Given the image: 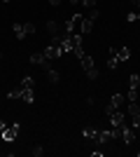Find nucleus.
Here are the masks:
<instances>
[{
	"mask_svg": "<svg viewBox=\"0 0 140 157\" xmlns=\"http://www.w3.org/2000/svg\"><path fill=\"white\" fill-rule=\"evenodd\" d=\"M33 155L35 157H42V155H45V148H42V145H35V148H33Z\"/></svg>",
	"mask_w": 140,
	"mask_h": 157,
	"instance_id": "24",
	"label": "nucleus"
},
{
	"mask_svg": "<svg viewBox=\"0 0 140 157\" xmlns=\"http://www.w3.org/2000/svg\"><path fill=\"white\" fill-rule=\"evenodd\" d=\"M138 19H140V12H131V14H126V21H128V24H135Z\"/></svg>",
	"mask_w": 140,
	"mask_h": 157,
	"instance_id": "20",
	"label": "nucleus"
},
{
	"mask_svg": "<svg viewBox=\"0 0 140 157\" xmlns=\"http://www.w3.org/2000/svg\"><path fill=\"white\" fill-rule=\"evenodd\" d=\"M0 59H2V54H0Z\"/></svg>",
	"mask_w": 140,
	"mask_h": 157,
	"instance_id": "34",
	"label": "nucleus"
},
{
	"mask_svg": "<svg viewBox=\"0 0 140 157\" xmlns=\"http://www.w3.org/2000/svg\"><path fill=\"white\" fill-rule=\"evenodd\" d=\"M21 101H26V103H33V101H35L33 89H21Z\"/></svg>",
	"mask_w": 140,
	"mask_h": 157,
	"instance_id": "14",
	"label": "nucleus"
},
{
	"mask_svg": "<svg viewBox=\"0 0 140 157\" xmlns=\"http://www.w3.org/2000/svg\"><path fill=\"white\" fill-rule=\"evenodd\" d=\"M128 101H138V89H128Z\"/></svg>",
	"mask_w": 140,
	"mask_h": 157,
	"instance_id": "25",
	"label": "nucleus"
},
{
	"mask_svg": "<svg viewBox=\"0 0 140 157\" xmlns=\"http://www.w3.org/2000/svg\"><path fill=\"white\" fill-rule=\"evenodd\" d=\"M121 141H124V143H133V141H135V131L133 129H128V127L126 124H124V127H121Z\"/></svg>",
	"mask_w": 140,
	"mask_h": 157,
	"instance_id": "7",
	"label": "nucleus"
},
{
	"mask_svg": "<svg viewBox=\"0 0 140 157\" xmlns=\"http://www.w3.org/2000/svg\"><path fill=\"white\" fill-rule=\"evenodd\" d=\"M70 2H73V5H80V2H82V0H70Z\"/></svg>",
	"mask_w": 140,
	"mask_h": 157,
	"instance_id": "31",
	"label": "nucleus"
},
{
	"mask_svg": "<svg viewBox=\"0 0 140 157\" xmlns=\"http://www.w3.org/2000/svg\"><path fill=\"white\" fill-rule=\"evenodd\" d=\"M5 129H7V124L2 122V120H0V131H5Z\"/></svg>",
	"mask_w": 140,
	"mask_h": 157,
	"instance_id": "29",
	"label": "nucleus"
},
{
	"mask_svg": "<svg viewBox=\"0 0 140 157\" xmlns=\"http://www.w3.org/2000/svg\"><path fill=\"white\" fill-rule=\"evenodd\" d=\"M42 54H45L47 59L52 61V59H61V54H63V52H61V45L52 42V45H47V47H45V52H42Z\"/></svg>",
	"mask_w": 140,
	"mask_h": 157,
	"instance_id": "2",
	"label": "nucleus"
},
{
	"mask_svg": "<svg viewBox=\"0 0 140 157\" xmlns=\"http://www.w3.org/2000/svg\"><path fill=\"white\" fill-rule=\"evenodd\" d=\"M70 40H73V54L80 59V56H84V47H82V35H70Z\"/></svg>",
	"mask_w": 140,
	"mask_h": 157,
	"instance_id": "5",
	"label": "nucleus"
},
{
	"mask_svg": "<svg viewBox=\"0 0 140 157\" xmlns=\"http://www.w3.org/2000/svg\"><path fill=\"white\" fill-rule=\"evenodd\" d=\"M87 78H89V80H96V78H98V68H96V66L87 71Z\"/></svg>",
	"mask_w": 140,
	"mask_h": 157,
	"instance_id": "21",
	"label": "nucleus"
},
{
	"mask_svg": "<svg viewBox=\"0 0 140 157\" xmlns=\"http://www.w3.org/2000/svg\"><path fill=\"white\" fill-rule=\"evenodd\" d=\"M80 5H82V7H87V10H89V7H96V0H82Z\"/></svg>",
	"mask_w": 140,
	"mask_h": 157,
	"instance_id": "26",
	"label": "nucleus"
},
{
	"mask_svg": "<svg viewBox=\"0 0 140 157\" xmlns=\"http://www.w3.org/2000/svg\"><path fill=\"white\" fill-rule=\"evenodd\" d=\"M82 24H84V17H82V14H75V17H70V19L66 21V31L70 33V35H82Z\"/></svg>",
	"mask_w": 140,
	"mask_h": 157,
	"instance_id": "1",
	"label": "nucleus"
},
{
	"mask_svg": "<svg viewBox=\"0 0 140 157\" xmlns=\"http://www.w3.org/2000/svg\"><path fill=\"white\" fill-rule=\"evenodd\" d=\"M117 59H119V61H128V59H131V49H128V47L117 49Z\"/></svg>",
	"mask_w": 140,
	"mask_h": 157,
	"instance_id": "13",
	"label": "nucleus"
},
{
	"mask_svg": "<svg viewBox=\"0 0 140 157\" xmlns=\"http://www.w3.org/2000/svg\"><path fill=\"white\" fill-rule=\"evenodd\" d=\"M33 87H35L33 78H23V80H21V89H33Z\"/></svg>",
	"mask_w": 140,
	"mask_h": 157,
	"instance_id": "18",
	"label": "nucleus"
},
{
	"mask_svg": "<svg viewBox=\"0 0 140 157\" xmlns=\"http://www.w3.org/2000/svg\"><path fill=\"white\" fill-rule=\"evenodd\" d=\"M131 124L133 129H140V115H131Z\"/></svg>",
	"mask_w": 140,
	"mask_h": 157,
	"instance_id": "22",
	"label": "nucleus"
},
{
	"mask_svg": "<svg viewBox=\"0 0 140 157\" xmlns=\"http://www.w3.org/2000/svg\"><path fill=\"white\" fill-rule=\"evenodd\" d=\"M49 2H52L54 7H56V5H61V0H49Z\"/></svg>",
	"mask_w": 140,
	"mask_h": 157,
	"instance_id": "30",
	"label": "nucleus"
},
{
	"mask_svg": "<svg viewBox=\"0 0 140 157\" xmlns=\"http://www.w3.org/2000/svg\"><path fill=\"white\" fill-rule=\"evenodd\" d=\"M128 115H140V105L135 101H128Z\"/></svg>",
	"mask_w": 140,
	"mask_h": 157,
	"instance_id": "19",
	"label": "nucleus"
},
{
	"mask_svg": "<svg viewBox=\"0 0 140 157\" xmlns=\"http://www.w3.org/2000/svg\"><path fill=\"white\" fill-rule=\"evenodd\" d=\"M124 101H126V98H124V94H112V98H110V103H107L105 113H107V115H110V113H114L121 103H124Z\"/></svg>",
	"mask_w": 140,
	"mask_h": 157,
	"instance_id": "3",
	"label": "nucleus"
},
{
	"mask_svg": "<svg viewBox=\"0 0 140 157\" xmlns=\"http://www.w3.org/2000/svg\"><path fill=\"white\" fill-rule=\"evenodd\" d=\"M117 63H119V59H117V49L110 47V49H107V68H117Z\"/></svg>",
	"mask_w": 140,
	"mask_h": 157,
	"instance_id": "8",
	"label": "nucleus"
},
{
	"mask_svg": "<svg viewBox=\"0 0 140 157\" xmlns=\"http://www.w3.org/2000/svg\"><path fill=\"white\" fill-rule=\"evenodd\" d=\"M23 26H26V33H28V35H33V33H35V26H33V24H31V21H26Z\"/></svg>",
	"mask_w": 140,
	"mask_h": 157,
	"instance_id": "27",
	"label": "nucleus"
},
{
	"mask_svg": "<svg viewBox=\"0 0 140 157\" xmlns=\"http://www.w3.org/2000/svg\"><path fill=\"white\" fill-rule=\"evenodd\" d=\"M82 136L89 138V141H96V136H98V129H93V127H84V129H82Z\"/></svg>",
	"mask_w": 140,
	"mask_h": 157,
	"instance_id": "10",
	"label": "nucleus"
},
{
	"mask_svg": "<svg viewBox=\"0 0 140 157\" xmlns=\"http://www.w3.org/2000/svg\"><path fill=\"white\" fill-rule=\"evenodd\" d=\"M107 117H110V122H112V127H117V129H121V127L126 124V115H124V113H119V110L110 113Z\"/></svg>",
	"mask_w": 140,
	"mask_h": 157,
	"instance_id": "4",
	"label": "nucleus"
},
{
	"mask_svg": "<svg viewBox=\"0 0 140 157\" xmlns=\"http://www.w3.org/2000/svg\"><path fill=\"white\" fill-rule=\"evenodd\" d=\"M19 136V122H14V124H9L5 131H2V138L5 141H14V138Z\"/></svg>",
	"mask_w": 140,
	"mask_h": 157,
	"instance_id": "6",
	"label": "nucleus"
},
{
	"mask_svg": "<svg viewBox=\"0 0 140 157\" xmlns=\"http://www.w3.org/2000/svg\"><path fill=\"white\" fill-rule=\"evenodd\" d=\"M61 52H73V40H70V35H66V38L61 40Z\"/></svg>",
	"mask_w": 140,
	"mask_h": 157,
	"instance_id": "11",
	"label": "nucleus"
},
{
	"mask_svg": "<svg viewBox=\"0 0 140 157\" xmlns=\"http://www.w3.org/2000/svg\"><path fill=\"white\" fill-rule=\"evenodd\" d=\"M138 157H140V150H138Z\"/></svg>",
	"mask_w": 140,
	"mask_h": 157,
	"instance_id": "33",
	"label": "nucleus"
},
{
	"mask_svg": "<svg viewBox=\"0 0 140 157\" xmlns=\"http://www.w3.org/2000/svg\"><path fill=\"white\" fill-rule=\"evenodd\" d=\"M128 85H131V89H138V87H140V75H138V73H133V75L128 78Z\"/></svg>",
	"mask_w": 140,
	"mask_h": 157,
	"instance_id": "17",
	"label": "nucleus"
},
{
	"mask_svg": "<svg viewBox=\"0 0 140 157\" xmlns=\"http://www.w3.org/2000/svg\"><path fill=\"white\" fill-rule=\"evenodd\" d=\"M131 2H133V5H135V10L140 12V0H131Z\"/></svg>",
	"mask_w": 140,
	"mask_h": 157,
	"instance_id": "28",
	"label": "nucleus"
},
{
	"mask_svg": "<svg viewBox=\"0 0 140 157\" xmlns=\"http://www.w3.org/2000/svg\"><path fill=\"white\" fill-rule=\"evenodd\" d=\"M12 31H14V35H16L19 40H23V38L28 35V33H26V26H23V24H14Z\"/></svg>",
	"mask_w": 140,
	"mask_h": 157,
	"instance_id": "9",
	"label": "nucleus"
},
{
	"mask_svg": "<svg viewBox=\"0 0 140 157\" xmlns=\"http://www.w3.org/2000/svg\"><path fill=\"white\" fill-rule=\"evenodd\" d=\"M47 78H49V82H52V85H56V82L61 80V73L54 71V68H49V71H47Z\"/></svg>",
	"mask_w": 140,
	"mask_h": 157,
	"instance_id": "15",
	"label": "nucleus"
},
{
	"mask_svg": "<svg viewBox=\"0 0 140 157\" xmlns=\"http://www.w3.org/2000/svg\"><path fill=\"white\" fill-rule=\"evenodd\" d=\"M2 2H9V0H2Z\"/></svg>",
	"mask_w": 140,
	"mask_h": 157,
	"instance_id": "32",
	"label": "nucleus"
},
{
	"mask_svg": "<svg viewBox=\"0 0 140 157\" xmlns=\"http://www.w3.org/2000/svg\"><path fill=\"white\" fill-rule=\"evenodd\" d=\"M80 61H82V68H84V71H89V68H93V66H96V63H93V59L89 56L87 52H84V56H80Z\"/></svg>",
	"mask_w": 140,
	"mask_h": 157,
	"instance_id": "12",
	"label": "nucleus"
},
{
	"mask_svg": "<svg viewBox=\"0 0 140 157\" xmlns=\"http://www.w3.org/2000/svg\"><path fill=\"white\" fill-rule=\"evenodd\" d=\"M7 98H21V87L19 89H12V92L7 94Z\"/></svg>",
	"mask_w": 140,
	"mask_h": 157,
	"instance_id": "23",
	"label": "nucleus"
},
{
	"mask_svg": "<svg viewBox=\"0 0 140 157\" xmlns=\"http://www.w3.org/2000/svg\"><path fill=\"white\" fill-rule=\"evenodd\" d=\"M47 31L52 33V35H56V33H61V28H59V24H56L54 19H49L47 21Z\"/></svg>",
	"mask_w": 140,
	"mask_h": 157,
	"instance_id": "16",
	"label": "nucleus"
}]
</instances>
